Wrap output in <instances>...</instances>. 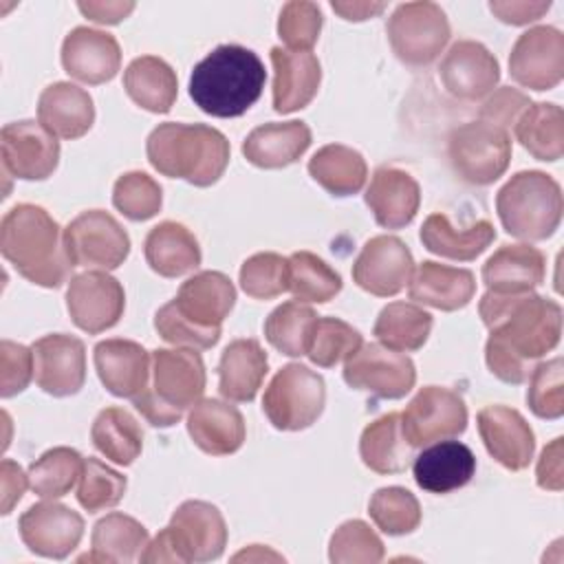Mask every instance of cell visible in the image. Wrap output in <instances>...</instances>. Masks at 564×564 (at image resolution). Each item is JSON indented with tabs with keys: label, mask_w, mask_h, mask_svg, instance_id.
<instances>
[{
	"label": "cell",
	"mask_w": 564,
	"mask_h": 564,
	"mask_svg": "<svg viewBox=\"0 0 564 564\" xmlns=\"http://www.w3.org/2000/svg\"><path fill=\"white\" fill-rule=\"evenodd\" d=\"M478 313L491 333L485 346L487 368L505 383H524L533 361L553 350L562 335L560 304L533 291H487Z\"/></svg>",
	"instance_id": "obj_1"
},
{
	"label": "cell",
	"mask_w": 564,
	"mask_h": 564,
	"mask_svg": "<svg viewBox=\"0 0 564 564\" xmlns=\"http://www.w3.org/2000/svg\"><path fill=\"white\" fill-rule=\"evenodd\" d=\"M0 251L29 282L46 289L59 286L70 271L64 231L40 205H15L0 225Z\"/></svg>",
	"instance_id": "obj_2"
},
{
	"label": "cell",
	"mask_w": 564,
	"mask_h": 564,
	"mask_svg": "<svg viewBox=\"0 0 564 564\" xmlns=\"http://www.w3.org/2000/svg\"><path fill=\"white\" fill-rule=\"evenodd\" d=\"M264 82V64L251 48L220 44L194 66L189 97L212 117H240L258 101Z\"/></svg>",
	"instance_id": "obj_3"
},
{
	"label": "cell",
	"mask_w": 564,
	"mask_h": 564,
	"mask_svg": "<svg viewBox=\"0 0 564 564\" xmlns=\"http://www.w3.org/2000/svg\"><path fill=\"white\" fill-rule=\"evenodd\" d=\"M145 152L156 172L196 187L214 185L229 163V141L205 123H161L150 132Z\"/></svg>",
	"instance_id": "obj_4"
},
{
	"label": "cell",
	"mask_w": 564,
	"mask_h": 564,
	"mask_svg": "<svg viewBox=\"0 0 564 564\" xmlns=\"http://www.w3.org/2000/svg\"><path fill=\"white\" fill-rule=\"evenodd\" d=\"M150 372L152 383L132 403L150 425L170 427L205 392L203 359L194 348H159L152 352Z\"/></svg>",
	"instance_id": "obj_5"
},
{
	"label": "cell",
	"mask_w": 564,
	"mask_h": 564,
	"mask_svg": "<svg viewBox=\"0 0 564 564\" xmlns=\"http://www.w3.org/2000/svg\"><path fill=\"white\" fill-rule=\"evenodd\" d=\"M562 189L557 181L538 170L513 174L496 196L498 218L509 236L544 240L562 220Z\"/></svg>",
	"instance_id": "obj_6"
},
{
	"label": "cell",
	"mask_w": 564,
	"mask_h": 564,
	"mask_svg": "<svg viewBox=\"0 0 564 564\" xmlns=\"http://www.w3.org/2000/svg\"><path fill=\"white\" fill-rule=\"evenodd\" d=\"M227 524L223 513L203 500H187L170 524L154 535L141 553V562H212L223 555Z\"/></svg>",
	"instance_id": "obj_7"
},
{
	"label": "cell",
	"mask_w": 564,
	"mask_h": 564,
	"mask_svg": "<svg viewBox=\"0 0 564 564\" xmlns=\"http://www.w3.org/2000/svg\"><path fill=\"white\" fill-rule=\"evenodd\" d=\"M326 401L324 379L302 364H289L275 372L262 397V410L273 427L297 432L313 425Z\"/></svg>",
	"instance_id": "obj_8"
},
{
	"label": "cell",
	"mask_w": 564,
	"mask_h": 564,
	"mask_svg": "<svg viewBox=\"0 0 564 564\" xmlns=\"http://www.w3.org/2000/svg\"><path fill=\"white\" fill-rule=\"evenodd\" d=\"M454 172L471 185L498 181L511 161V137L489 121H469L456 128L447 145Z\"/></svg>",
	"instance_id": "obj_9"
},
{
	"label": "cell",
	"mask_w": 564,
	"mask_h": 564,
	"mask_svg": "<svg viewBox=\"0 0 564 564\" xmlns=\"http://www.w3.org/2000/svg\"><path fill=\"white\" fill-rule=\"evenodd\" d=\"M388 40L394 55L410 66L434 62L449 40L445 11L434 2H405L388 20Z\"/></svg>",
	"instance_id": "obj_10"
},
{
	"label": "cell",
	"mask_w": 564,
	"mask_h": 564,
	"mask_svg": "<svg viewBox=\"0 0 564 564\" xmlns=\"http://www.w3.org/2000/svg\"><path fill=\"white\" fill-rule=\"evenodd\" d=\"M64 247L73 267L117 269L130 253L126 229L106 212L88 209L64 229Z\"/></svg>",
	"instance_id": "obj_11"
},
{
	"label": "cell",
	"mask_w": 564,
	"mask_h": 564,
	"mask_svg": "<svg viewBox=\"0 0 564 564\" xmlns=\"http://www.w3.org/2000/svg\"><path fill=\"white\" fill-rule=\"evenodd\" d=\"M344 381L381 399L405 397L416 381L414 364L408 355L383 344H361L344 364Z\"/></svg>",
	"instance_id": "obj_12"
},
{
	"label": "cell",
	"mask_w": 564,
	"mask_h": 564,
	"mask_svg": "<svg viewBox=\"0 0 564 564\" xmlns=\"http://www.w3.org/2000/svg\"><path fill=\"white\" fill-rule=\"evenodd\" d=\"M401 427L412 447L458 436L467 427L465 401L449 388L425 386L401 414Z\"/></svg>",
	"instance_id": "obj_13"
},
{
	"label": "cell",
	"mask_w": 564,
	"mask_h": 564,
	"mask_svg": "<svg viewBox=\"0 0 564 564\" xmlns=\"http://www.w3.org/2000/svg\"><path fill=\"white\" fill-rule=\"evenodd\" d=\"M66 306L77 328L97 335L119 322L126 306V293L119 280L106 271H86L70 278Z\"/></svg>",
	"instance_id": "obj_14"
},
{
	"label": "cell",
	"mask_w": 564,
	"mask_h": 564,
	"mask_svg": "<svg viewBox=\"0 0 564 564\" xmlns=\"http://www.w3.org/2000/svg\"><path fill=\"white\" fill-rule=\"evenodd\" d=\"M511 77L533 90H551L564 75V35L555 26L524 31L509 55Z\"/></svg>",
	"instance_id": "obj_15"
},
{
	"label": "cell",
	"mask_w": 564,
	"mask_h": 564,
	"mask_svg": "<svg viewBox=\"0 0 564 564\" xmlns=\"http://www.w3.org/2000/svg\"><path fill=\"white\" fill-rule=\"evenodd\" d=\"M2 165L15 178L44 181L59 161L57 139L37 121H13L0 132Z\"/></svg>",
	"instance_id": "obj_16"
},
{
	"label": "cell",
	"mask_w": 564,
	"mask_h": 564,
	"mask_svg": "<svg viewBox=\"0 0 564 564\" xmlns=\"http://www.w3.org/2000/svg\"><path fill=\"white\" fill-rule=\"evenodd\" d=\"M414 258L397 236L370 238L352 264V280L359 289L377 295H397L412 278Z\"/></svg>",
	"instance_id": "obj_17"
},
{
	"label": "cell",
	"mask_w": 564,
	"mask_h": 564,
	"mask_svg": "<svg viewBox=\"0 0 564 564\" xmlns=\"http://www.w3.org/2000/svg\"><path fill=\"white\" fill-rule=\"evenodd\" d=\"M31 350L35 383L46 394L70 397L82 390L86 381V348L82 339L53 333L37 339Z\"/></svg>",
	"instance_id": "obj_18"
},
{
	"label": "cell",
	"mask_w": 564,
	"mask_h": 564,
	"mask_svg": "<svg viewBox=\"0 0 564 564\" xmlns=\"http://www.w3.org/2000/svg\"><path fill=\"white\" fill-rule=\"evenodd\" d=\"M18 529L29 551L42 557L64 560L79 544L84 520L66 505L37 502L20 516Z\"/></svg>",
	"instance_id": "obj_19"
},
{
	"label": "cell",
	"mask_w": 564,
	"mask_h": 564,
	"mask_svg": "<svg viewBox=\"0 0 564 564\" xmlns=\"http://www.w3.org/2000/svg\"><path fill=\"white\" fill-rule=\"evenodd\" d=\"M438 77L449 95L476 101L496 88L500 68L487 46L474 40H460L445 53L438 66Z\"/></svg>",
	"instance_id": "obj_20"
},
{
	"label": "cell",
	"mask_w": 564,
	"mask_h": 564,
	"mask_svg": "<svg viewBox=\"0 0 564 564\" xmlns=\"http://www.w3.org/2000/svg\"><path fill=\"white\" fill-rule=\"evenodd\" d=\"M478 432L491 458L511 471L524 469L535 449V436L524 416L507 405H487L478 412Z\"/></svg>",
	"instance_id": "obj_21"
},
{
	"label": "cell",
	"mask_w": 564,
	"mask_h": 564,
	"mask_svg": "<svg viewBox=\"0 0 564 564\" xmlns=\"http://www.w3.org/2000/svg\"><path fill=\"white\" fill-rule=\"evenodd\" d=\"M62 66L84 84L110 82L121 66L119 42L106 31L77 26L64 37Z\"/></svg>",
	"instance_id": "obj_22"
},
{
	"label": "cell",
	"mask_w": 564,
	"mask_h": 564,
	"mask_svg": "<svg viewBox=\"0 0 564 564\" xmlns=\"http://www.w3.org/2000/svg\"><path fill=\"white\" fill-rule=\"evenodd\" d=\"M152 355L130 339H104L95 346V368L106 390L121 399H134L150 383Z\"/></svg>",
	"instance_id": "obj_23"
},
{
	"label": "cell",
	"mask_w": 564,
	"mask_h": 564,
	"mask_svg": "<svg viewBox=\"0 0 564 564\" xmlns=\"http://www.w3.org/2000/svg\"><path fill=\"white\" fill-rule=\"evenodd\" d=\"M273 64V110L280 115L295 112L313 101L322 82L319 59L311 51L271 48Z\"/></svg>",
	"instance_id": "obj_24"
},
{
	"label": "cell",
	"mask_w": 564,
	"mask_h": 564,
	"mask_svg": "<svg viewBox=\"0 0 564 564\" xmlns=\"http://www.w3.org/2000/svg\"><path fill=\"white\" fill-rule=\"evenodd\" d=\"M364 198L377 225L386 229H401L414 220L421 203V189L405 170L383 165L372 174Z\"/></svg>",
	"instance_id": "obj_25"
},
{
	"label": "cell",
	"mask_w": 564,
	"mask_h": 564,
	"mask_svg": "<svg viewBox=\"0 0 564 564\" xmlns=\"http://www.w3.org/2000/svg\"><path fill=\"white\" fill-rule=\"evenodd\" d=\"M172 302L176 311L196 326L220 330L223 319L234 308L236 289L225 273L200 271L181 284Z\"/></svg>",
	"instance_id": "obj_26"
},
{
	"label": "cell",
	"mask_w": 564,
	"mask_h": 564,
	"mask_svg": "<svg viewBox=\"0 0 564 564\" xmlns=\"http://www.w3.org/2000/svg\"><path fill=\"white\" fill-rule=\"evenodd\" d=\"M187 432L196 447L212 456H227L245 443L242 414L218 399H200L187 414Z\"/></svg>",
	"instance_id": "obj_27"
},
{
	"label": "cell",
	"mask_w": 564,
	"mask_h": 564,
	"mask_svg": "<svg viewBox=\"0 0 564 564\" xmlns=\"http://www.w3.org/2000/svg\"><path fill=\"white\" fill-rule=\"evenodd\" d=\"M412 471L421 489L430 494H449L471 480L476 474V456L460 441H438L414 458Z\"/></svg>",
	"instance_id": "obj_28"
},
{
	"label": "cell",
	"mask_w": 564,
	"mask_h": 564,
	"mask_svg": "<svg viewBox=\"0 0 564 564\" xmlns=\"http://www.w3.org/2000/svg\"><path fill=\"white\" fill-rule=\"evenodd\" d=\"M37 121L53 137L79 139L95 121V106L84 88L70 82H55L37 99Z\"/></svg>",
	"instance_id": "obj_29"
},
{
	"label": "cell",
	"mask_w": 564,
	"mask_h": 564,
	"mask_svg": "<svg viewBox=\"0 0 564 564\" xmlns=\"http://www.w3.org/2000/svg\"><path fill=\"white\" fill-rule=\"evenodd\" d=\"M410 300L438 308L458 311L469 304L476 291L474 273L467 269H456L438 262H421L410 278Z\"/></svg>",
	"instance_id": "obj_30"
},
{
	"label": "cell",
	"mask_w": 564,
	"mask_h": 564,
	"mask_svg": "<svg viewBox=\"0 0 564 564\" xmlns=\"http://www.w3.org/2000/svg\"><path fill=\"white\" fill-rule=\"evenodd\" d=\"M308 145L311 128L304 121H273L249 132L242 143V154L256 167L278 170L295 163Z\"/></svg>",
	"instance_id": "obj_31"
},
{
	"label": "cell",
	"mask_w": 564,
	"mask_h": 564,
	"mask_svg": "<svg viewBox=\"0 0 564 564\" xmlns=\"http://www.w3.org/2000/svg\"><path fill=\"white\" fill-rule=\"evenodd\" d=\"M544 253L531 245H502L485 264L482 282L494 293H527L542 284Z\"/></svg>",
	"instance_id": "obj_32"
},
{
	"label": "cell",
	"mask_w": 564,
	"mask_h": 564,
	"mask_svg": "<svg viewBox=\"0 0 564 564\" xmlns=\"http://www.w3.org/2000/svg\"><path fill=\"white\" fill-rule=\"evenodd\" d=\"M267 370V352L256 339H234L220 355L218 390L227 401L249 403L256 399Z\"/></svg>",
	"instance_id": "obj_33"
},
{
	"label": "cell",
	"mask_w": 564,
	"mask_h": 564,
	"mask_svg": "<svg viewBox=\"0 0 564 564\" xmlns=\"http://www.w3.org/2000/svg\"><path fill=\"white\" fill-rule=\"evenodd\" d=\"M150 269L163 278H178L200 264V247L194 234L174 220L159 223L150 229L143 245Z\"/></svg>",
	"instance_id": "obj_34"
},
{
	"label": "cell",
	"mask_w": 564,
	"mask_h": 564,
	"mask_svg": "<svg viewBox=\"0 0 564 564\" xmlns=\"http://www.w3.org/2000/svg\"><path fill=\"white\" fill-rule=\"evenodd\" d=\"M496 238L489 220H476L465 229H456L445 214H432L421 227V242L427 251L449 260H474Z\"/></svg>",
	"instance_id": "obj_35"
},
{
	"label": "cell",
	"mask_w": 564,
	"mask_h": 564,
	"mask_svg": "<svg viewBox=\"0 0 564 564\" xmlns=\"http://www.w3.org/2000/svg\"><path fill=\"white\" fill-rule=\"evenodd\" d=\"M412 445L408 443L401 414L390 412L366 425L359 438V456L366 467L377 474H399L405 471L412 458Z\"/></svg>",
	"instance_id": "obj_36"
},
{
	"label": "cell",
	"mask_w": 564,
	"mask_h": 564,
	"mask_svg": "<svg viewBox=\"0 0 564 564\" xmlns=\"http://www.w3.org/2000/svg\"><path fill=\"white\" fill-rule=\"evenodd\" d=\"M123 88L143 110L170 112L176 101L178 82L167 62L154 55H143L132 59L123 70Z\"/></svg>",
	"instance_id": "obj_37"
},
{
	"label": "cell",
	"mask_w": 564,
	"mask_h": 564,
	"mask_svg": "<svg viewBox=\"0 0 564 564\" xmlns=\"http://www.w3.org/2000/svg\"><path fill=\"white\" fill-rule=\"evenodd\" d=\"M93 551L79 562H134L148 546V531L141 522L126 513H108L101 518L90 535Z\"/></svg>",
	"instance_id": "obj_38"
},
{
	"label": "cell",
	"mask_w": 564,
	"mask_h": 564,
	"mask_svg": "<svg viewBox=\"0 0 564 564\" xmlns=\"http://www.w3.org/2000/svg\"><path fill=\"white\" fill-rule=\"evenodd\" d=\"M308 172L313 181L333 196L357 194L368 176L364 156L357 150L339 143L319 148L308 161Z\"/></svg>",
	"instance_id": "obj_39"
},
{
	"label": "cell",
	"mask_w": 564,
	"mask_h": 564,
	"mask_svg": "<svg viewBox=\"0 0 564 564\" xmlns=\"http://www.w3.org/2000/svg\"><path fill=\"white\" fill-rule=\"evenodd\" d=\"M522 148L540 161H557L564 154V112L557 104H531L513 123Z\"/></svg>",
	"instance_id": "obj_40"
},
{
	"label": "cell",
	"mask_w": 564,
	"mask_h": 564,
	"mask_svg": "<svg viewBox=\"0 0 564 564\" xmlns=\"http://www.w3.org/2000/svg\"><path fill=\"white\" fill-rule=\"evenodd\" d=\"M93 445L117 465H132L143 447L137 419L123 408H104L90 427Z\"/></svg>",
	"instance_id": "obj_41"
},
{
	"label": "cell",
	"mask_w": 564,
	"mask_h": 564,
	"mask_svg": "<svg viewBox=\"0 0 564 564\" xmlns=\"http://www.w3.org/2000/svg\"><path fill=\"white\" fill-rule=\"evenodd\" d=\"M430 330L432 315L408 302H392L383 306L375 322V335L379 344L399 352L419 350L427 341Z\"/></svg>",
	"instance_id": "obj_42"
},
{
	"label": "cell",
	"mask_w": 564,
	"mask_h": 564,
	"mask_svg": "<svg viewBox=\"0 0 564 564\" xmlns=\"http://www.w3.org/2000/svg\"><path fill=\"white\" fill-rule=\"evenodd\" d=\"M317 313L293 300L280 304L264 322L267 341L286 357H302L308 352L311 337L317 324Z\"/></svg>",
	"instance_id": "obj_43"
},
{
	"label": "cell",
	"mask_w": 564,
	"mask_h": 564,
	"mask_svg": "<svg viewBox=\"0 0 564 564\" xmlns=\"http://www.w3.org/2000/svg\"><path fill=\"white\" fill-rule=\"evenodd\" d=\"M289 291L297 302H328L341 291V278L319 256L295 251L289 256Z\"/></svg>",
	"instance_id": "obj_44"
},
{
	"label": "cell",
	"mask_w": 564,
	"mask_h": 564,
	"mask_svg": "<svg viewBox=\"0 0 564 564\" xmlns=\"http://www.w3.org/2000/svg\"><path fill=\"white\" fill-rule=\"evenodd\" d=\"M84 458L77 449L53 447L29 467V487L42 498L66 496L79 480Z\"/></svg>",
	"instance_id": "obj_45"
},
{
	"label": "cell",
	"mask_w": 564,
	"mask_h": 564,
	"mask_svg": "<svg viewBox=\"0 0 564 564\" xmlns=\"http://www.w3.org/2000/svg\"><path fill=\"white\" fill-rule=\"evenodd\" d=\"M372 522L388 535L412 533L421 522V505L403 487H381L368 502Z\"/></svg>",
	"instance_id": "obj_46"
},
{
	"label": "cell",
	"mask_w": 564,
	"mask_h": 564,
	"mask_svg": "<svg viewBox=\"0 0 564 564\" xmlns=\"http://www.w3.org/2000/svg\"><path fill=\"white\" fill-rule=\"evenodd\" d=\"M364 344L361 333L337 317H319L311 337L308 359L319 368H333L346 361Z\"/></svg>",
	"instance_id": "obj_47"
},
{
	"label": "cell",
	"mask_w": 564,
	"mask_h": 564,
	"mask_svg": "<svg viewBox=\"0 0 564 564\" xmlns=\"http://www.w3.org/2000/svg\"><path fill=\"white\" fill-rule=\"evenodd\" d=\"M126 494V478L97 458H84V469L77 487V502L97 513L115 507Z\"/></svg>",
	"instance_id": "obj_48"
},
{
	"label": "cell",
	"mask_w": 564,
	"mask_h": 564,
	"mask_svg": "<svg viewBox=\"0 0 564 564\" xmlns=\"http://www.w3.org/2000/svg\"><path fill=\"white\" fill-rule=\"evenodd\" d=\"M240 286L249 297L271 300L289 291V258L280 253H256L240 267Z\"/></svg>",
	"instance_id": "obj_49"
},
{
	"label": "cell",
	"mask_w": 564,
	"mask_h": 564,
	"mask_svg": "<svg viewBox=\"0 0 564 564\" xmlns=\"http://www.w3.org/2000/svg\"><path fill=\"white\" fill-rule=\"evenodd\" d=\"M328 557L335 564H375L383 557V542L364 520H348L335 529Z\"/></svg>",
	"instance_id": "obj_50"
},
{
	"label": "cell",
	"mask_w": 564,
	"mask_h": 564,
	"mask_svg": "<svg viewBox=\"0 0 564 564\" xmlns=\"http://www.w3.org/2000/svg\"><path fill=\"white\" fill-rule=\"evenodd\" d=\"M161 203V185L145 172H128L115 183L112 205L130 220H148L156 216Z\"/></svg>",
	"instance_id": "obj_51"
},
{
	"label": "cell",
	"mask_w": 564,
	"mask_h": 564,
	"mask_svg": "<svg viewBox=\"0 0 564 564\" xmlns=\"http://www.w3.org/2000/svg\"><path fill=\"white\" fill-rule=\"evenodd\" d=\"M527 403L540 419H560L564 414V364L560 357L531 370Z\"/></svg>",
	"instance_id": "obj_52"
},
{
	"label": "cell",
	"mask_w": 564,
	"mask_h": 564,
	"mask_svg": "<svg viewBox=\"0 0 564 564\" xmlns=\"http://www.w3.org/2000/svg\"><path fill=\"white\" fill-rule=\"evenodd\" d=\"M322 31V11L315 2L293 0L280 11L278 33L289 51H311Z\"/></svg>",
	"instance_id": "obj_53"
},
{
	"label": "cell",
	"mask_w": 564,
	"mask_h": 564,
	"mask_svg": "<svg viewBox=\"0 0 564 564\" xmlns=\"http://www.w3.org/2000/svg\"><path fill=\"white\" fill-rule=\"evenodd\" d=\"M154 328L161 335V339H165L167 344L174 346H189V348H212L218 339H220V330L216 328H200L194 322H189L187 317H183L174 302H167L165 306H161L154 315Z\"/></svg>",
	"instance_id": "obj_54"
},
{
	"label": "cell",
	"mask_w": 564,
	"mask_h": 564,
	"mask_svg": "<svg viewBox=\"0 0 564 564\" xmlns=\"http://www.w3.org/2000/svg\"><path fill=\"white\" fill-rule=\"evenodd\" d=\"M33 350L4 339L0 344V394L4 399L22 392L33 377Z\"/></svg>",
	"instance_id": "obj_55"
},
{
	"label": "cell",
	"mask_w": 564,
	"mask_h": 564,
	"mask_svg": "<svg viewBox=\"0 0 564 564\" xmlns=\"http://www.w3.org/2000/svg\"><path fill=\"white\" fill-rule=\"evenodd\" d=\"M529 106H531V99L524 93H520L511 86H502L480 106V119L507 130L509 126H513L518 121V117Z\"/></svg>",
	"instance_id": "obj_56"
},
{
	"label": "cell",
	"mask_w": 564,
	"mask_h": 564,
	"mask_svg": "<svg viewBox=\"0 0 564 564\" xmlns=\"http://www.w3.org/2000/svg\"><path fill=\"white\" fill-rule=\"evenodd\" d=\"M535 480L542 489L562 491L564 487V438H553L540 454L535 467Z\"/></svg>",
	"instance_id": "obj_57"
},
{
	"label": "cell",
	"mask_w": 564,
	"mask_h": 564,
	"mask_svg": "<svg viewBox=\"0 0 564 564\" xmlns=\"http://www.w3.org/2000/svg\"><path fill=\"white\" fill-rule=\"evenodd\" d=\"M29 487V474L22 471V467L9 458L0 465V494H2V513H11L13 505L22 498L24 489Z\"/></svg>",
	"instance_id": "obj_58"
},
{
	"label": "cell",
	"mask_w": 564,
	"mask_h": 564,
	"mask_svg": "<svg viewBox=\"0 0 564 564\" xmlns=\"http://www.w3.org/2000/svg\"><path fill=\"white\" fill-rule=\"evenodd\" d=\"M489 9L502 22L520 26V24H529V22L540 20L551 9V2H527V0H520V2H491Z\"/></svg>",
	"instance_id": "obj_59"
},
{
	"label": "cell",
	"mask_w": 564,
	"mask_h": 564,
	"mask_svg": "<svg viewBox=\"0 0 564 564\" xmlns=\"http://www.w3.org/2000/svg\"><path fill=\"white\" fill-rule=\"evenodd\" d=\"M79 11L99 24H117L132 13L134 2H79Z\"/></svg>",
	"instance_id": "obj_60"
},
{
	"label": "cell",
	"mask_w": 564,
	"mask_h": 564,
	"mask_svg": "<svg viewBox=\"0 0 564 564\" xmlns=\"http://www.w3.org/2000/svg\"><path fill=\"white\" fill-rule=\"evenodd\" d=\"M330 7L344 20H355V22L368 20V18H372V15H377L386 9L383 2H333Z\"/></svg>",
	"instance_id": "obj_61"
},
{
	"label": "cell",
	"mask_w": 564,
	"mask_h": 564,
	"mask_svg": "<svg viewBox=\"0 0 564 564\" xmlns=\"http://www.w3.org/2000/svg\"><path fill=\"white\" fill-rule=\"evenodd\" d=\"M240 560H282L278 553H273V551H267V549H262L260 544H253L251 549H245V551H240V553H236L234 555V562H240Z\"/></svg>",
	"instance_id": "obj_62"
}]
</instances>
